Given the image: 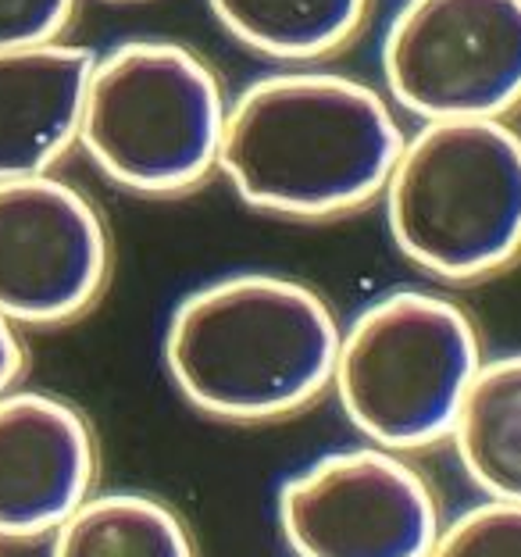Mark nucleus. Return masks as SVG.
Wrapping results in <instances>:
<instances>
[{"label": "nucleus", "instance_id": "f257e3e1", "mask_svg": "<svg viewBox=\"0 0 521 557\" xmlns=\"http://www.w3.org/2000/svg\"><path fill=\"white\" fill-rule=\"evenodd\" d=\"M404 139L375 86L339 72H272L228 100L219 172L261 214L339 219L383 200Z\"/></svg>", "mask_w": 521, "mask_h": 557}, {"label": "nucleus", "instance_id": "f03ea898", "mask_svg": "<svg viewBox=\"0 0 521 557\" xmlns=\"http://www.w3.org/2000/svg\"><path fill=\"white\" fill-rule=\"evenodd\" d=\"M339 333L314 286L275 272H233L175 304L161 358L194 411L258 425L308 411L333 389Z\"/></svg>", "mask_w": 521, "mask_h": 557}, {"label": "nucleus", "instance_id": "7ed1b4c3", "mask_svg": "<svg viewBox=\"0 0 521 557\" xmlns=\"http://www.w3.org/2000/svg\"><path fill=\"white\" fill-rule=\"evenodd\" d=\"M393 247L443 283L521 261V133L507 119L422 122L383 189Z\"/></svg>", "mask_w": 521, "mask_h": 557}, {"label": "nucleus", "instance_id": "20e7f679", "mask_svg": "<svg viewBox=\"0 0 521 557\" xmlns=\"http://www.w3.org/2000/svg\"><path fill=\"white\" fill-rule=\"evenodd\" d=\"M228 100L186 44L136 36L94 61L79 147L114 186L139 197L189 194L219 172Z\"/></svg>", "mask_w": 521, "mask_h": 557}, {"label": "nucleus", "instance_id": "39448f33", "mask_svg": "<svg viewBox=\"0 0 521 557\" xmlns=\"http://www.w3.org/2000/svg\"><path fill=\"white\" fill-rule=\"evenodd\" d=\"M486 364L475 319L436 289H393L339 333L333 394L347 422L393 454L450 443Z\"/></svg>", "mask_w": 521, "mask_h": 557}, {"label": "nucleus", "instance_id": "423d86ee", "mask_svg": "<svg viewBox=\"0 0 521 557\" xmlns=\"http://www.w3.org/2000/svg\"><path fill=\"white\" fill-rule=\"evenodd\" d=\"M379 65L422 122L507 119L521 108V0H404Z\"/></svg>", "mask_w": 521, "mask_h": 557}, {"label": "nucleus", "instance_id": "0eeeda50", "mask_svg": "<svg viewBox=\"0 0 521 557\" xmlns=\"http://www.w3.org/2000/svg\"><path fill=\"white\" fill-rule=\"evenodd\" d=\"M275 515L297 557H429L443 529L425 475L372 443L303 465L278 486Z\"/></svg>", "mask_w": 521, "mask_h": 557}, {"label": "nucleus", "instance_id": "6e6552de", "mask_svg": "<svg viewBox=\"0 0 521 557\" xmlns=\"http://www.w3.org/2000/svg\"><path fill=\"white\" fill-rule=\"evenodd\" d=\"M114 247L100 208L58 175L0 183V314L18 329L86 319L111 283Z\"/></svg>", "mask_w": 521, "mask_h": 557}, {"label": "nucleus", "instance_id": "1a4fd4ad", "mask_svg": "<svg viewBox=\"0 0 521 557\" xmlns=\"http://www.w3.org/2000/svg\"><path fill=\"white\" fill-rule=\"evenodd\" d=\"M97 475V433L72 400L25 386L0 397V540L54 536Z\"/></svg>", "mask_w": 521, "mask_h": 557}, {"label": "nucleus", "instance_id": "9d476101", "mask_svg": "<svg viewBox=\"0 0 521 557\" xmlns=\"http://www.w3.org/2000/svg\"><path fill=\"white\" fill-rule=\"evenodd\" d=\"M97 54L79 44L0 50V183L47 175L79 144Z\"/></svg>", "mask_w": 521, "mask_h": 557}, {"label": "nucleus", "instance_id": "9b49d317", "mask_svg": "<svg viewBox=\"0 0 521 557\" xmlns=\"http://www.w3.org/2000/svg\"><path fill=\"white\" fill-rule=\"evenodd\" d=\"M457 465L486 500L521 504V350L486 358L450 433Z\"/></svg>", "mask_w": 521, "mask_h": 557}, {"label": "nucleus", "instance_id": "f8f14e48", "mask_svg": "<svg viewBox=\"0 0 521 557\" xmlns=\"http://www.w3.org/2000/svg\"><path fill=\"white\" fill-rule=\"evenodd\" d=\"M208 8L253 54L308 65L361 33L372 0H208Z\"/></svg>", "mask_w": 521, "mask_h": 557}, {"label": "nucleus", "instance_id": "ddd939ff", "mask_svg": "<svg viewBox=\"0 0 521 557\" xmlns=\"http://www.w3.org/2000/svg\"><path fill=\"white\" fill-rule=\"evenodd\" d=\"M50 557H200L189 522L154 493H94L50 536Z\"/></svg>", "mask_w": 521, "mask_h": 557}, {"label": "nucleus", "instance_id": "4468645a", "mask_svg": "<svg viewBox=\"0 0 521 557\" xmlns=\"http://www.w3.org/2000/svg\"><path fill=\"white\" fill-rule=\"evenodd\" d=\"M429 557H521V504L482 500L439 529Z\"/></svg>", "mask_w": 521, "mask_h": 557}, {"label": "nucleus", "instance_id": "2eb2a0df", "mask_svg": "<svg viewBox=\"0 0 521 557\" xmlns=\"http://www.w3.org/2000/svg\"><path fill=\"white\" fill-rule=\"evenodd\" d=\"M79 0H0V50L58 44Z\"/></svg>", "mask_w": 521, "mask_h": 557}, {"label": "nucleus", "instance_id": "dca6fc26", "mask_svg": "<svg viewBox=\"0 0 521 557\" xmlns=\"http://www.w3.org/2000/svg\"><path fill=\"white\" fill-rule=\"evenodd\" d=\"M25 364H29V358H25L22 329L0 314V397L11 394L22 383Z\"/></svg>", "mask_w": 521, "mask_h": 557}]
</instances>
